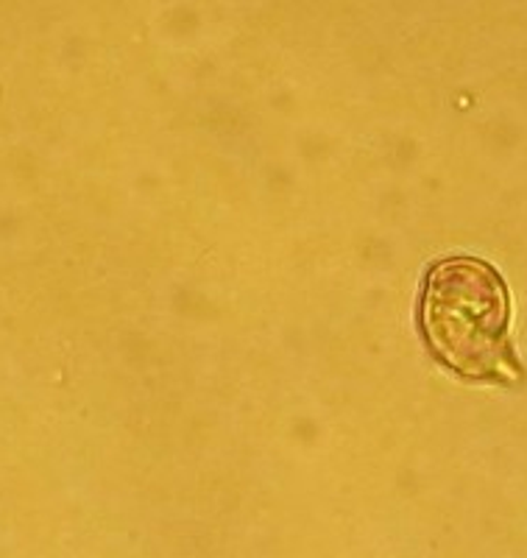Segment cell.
<instances>
[{
  "label": "cell",
  "instance_id": "cell-1",
  "mask_svg": "<svg viewBox=\"0 0 527 558\" xmlns=\"http://www.w3.org/2000/svg\"><path fill=\"white\" fill-rule=\"evenodd\" d=\"M419 327L430 355L457 377L497 386L525 380L511 341L508 286L491 263L457 254L430 266Z\"/></svg>",
  "mask_w": 527,
  "mask_h": 558
}]
</instances>
